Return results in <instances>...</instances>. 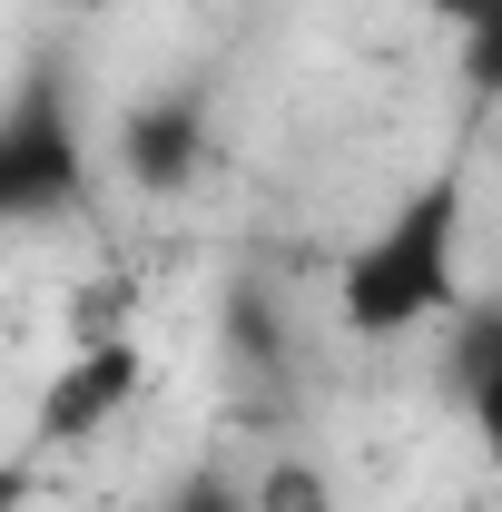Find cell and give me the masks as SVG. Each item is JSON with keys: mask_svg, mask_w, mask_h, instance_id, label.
<instances>
[{"mask_svg": "<svg viewBox=\"0 0 502 512\" xmlns=\"http://www.w3.org/2000/svg\"><path fill=\"white\" fill-rule=\"evenodd\" d=\"M463 168H434V178H414V188L384 207L375 227L355 237V256L335 266V325L345 335H414V325H434L463 306Z\"/></svg>", "mask_w": 502, "mask_h": 512, "instance_id": "obj_1", "label": "cell"}, {"mask_svg": "<svg viewBox=\"0 0 502 512\" xmlns=\"http://www.w3.org/2000/svg\"><path fill=\"white\" fill-rule=\"evenodd\" d=\"M79 188H89L79 128H69L60 89L30 79V89L10 99V119H0V217H10V227H50V217L79 207Z\"/></svg>", "mask_w": 502, "mask_h": 512, "instance_id": "obj_2", "label": "cell"}, {"mask_svg": "<svg viewBox=\"0 0 502 512\" xmlns=\"http://www.w3.org/2000/svg\"><path fill=\"white\" fill-rule=\"evenodd\" d=\"M138 384H148V355H138L128 335H89V345H69V365L40 384L30 453H60V444H89V434H109L128 404H138Z\"/></svg>", "mask_w": 502, "mask_h": 512, "instance_id": "obj_3", "label": "cell"}, {"mask_svg": "<svg viewBox=\"0 0 502 512\" xmlns=\"http://www.w3.org/2000/svg\"><path fill=\"white\" fill-rule=\"evenodd\" d=\"M119 168H128V188H148V197L197 188V168H207V99H197V89L138 99L119 119Z\"/></svg>", "mask_w": 502, "mask_h": 512, "instance_id": "obj_4", "label": "cell"}, {"mask_svg": "<svg viewBox=\"0 0 502 512\" xmlns=\"http://www.w3.org/2000/svg\"><path fill=\"white\" fill-rule=\"evenodd\" d=\"M453 375H463V394H473V434H483V453L502 463V306H473V316H463Z\"/></svg>", "mask_w": 502, "mask_h": 512, "instance_id": "obj_5", "label": "cell"}, {"mask_svg": "<svg viewBox=\"0 0 502 512\" xmlns=\"http://www.w3.org/2000/svg\"><path fill=\"white\" fill-rule=\"evenodd\" d=\"M434 10L463 30V89L502 109V0H434Z\"/></svg>", "mask_w": 502, "mask_h": 512, "instance_id": "obj_6", "label": "cell"}, {"mask_svg": "<svg viewBox=\"0 0 502 512\" xmlns=\"http://www.w3.org/2000/svg\"><path fill=\"white\" fill-rule=\"evenodd\" d=\"M158 512H256V483H237L227 463H197L158 493Z\"/></svg>", "mask_w": 502, "mask_h": 512, "instance_id": "obj_7", "label": "cell"}, {"mask_svg": "<svg viewBox=\"0 0 502 512\" xmlns=\"http://www.w3.org/2000/svg\"><path fill=\"white\" fill-rule=\"evenodd\" d=\"M256 512H335V493H325V473H315V463L286 453V463H266V473H256Z\"/></svg>", "mask_w": 502, "mask_h": 512, "instance_id": "obj_8", "label": "cell"}, {"mask_svg": "<svg viewBox=\"0 0 502 512\" xmlns=\"http://www.w3.org/2000/svg\"><path fill=\"white\" fill-rule=\"evenodd\" d=\"M227 345H237V355H256V365H276V316H266V296H237V306H227Z\"/></svg>", "mask_w": 502, "mask_h": 512, "instance_id": "obj_9", "label": "cell"}, {"mask_svg": "<svg viewBox=\"0 0 502 512\" xmlns=\"http://www.w3.org/2000/svg\"><path fill=\"white\" fill-rule=\"evenodd\" d=\"M69 10H109V0H69Z\"/></svg>", "mask_w": 502, "mask_h": 512, "instance_id": "obj_10", "label": "cell"}]
</instances>
